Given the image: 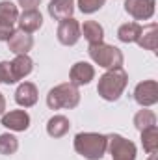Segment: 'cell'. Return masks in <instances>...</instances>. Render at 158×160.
Wrapping results in <instances>:
<instances>
[{"instance_id": "cell-1", "label": "cell", "mask_w": 158, "mask_h": 160, "mask_svg": "<svg viewBox=\"0 0 158 160\" xmlns=\"http://www.w3.org/2000/svg\"><path fill=\"white\" fill-rule=\"evenodd\" d=\"M108 149V136L99 132H78L75 136V151L86 160H101Z\"/></svg>"}, {"instance_id": "cell-2", "label": "cell", "mask_w": 158, "mask_h": 160, "mask_svg": "<svg viewBox=\"0 0 158 160\" xmlns=\"http://www.w3.org/2000/svg\"><path fill=\"white\" fill-rule=\"evenodd\" d=\"M128 84V75L123 67L119 69H108L101 78H99V84H97V93L108 101V102H116L119 97L123 95L125 88Z\"/></svg>"}, {"instance_id": "cell-3", "label": "cell", "mask_w": 158, "mask_h": 160, "mask_svg": "<svg viewBox=\"0 0 158 160\" xmlns=\"http://www.w3.org/2000/svg\"><path fill=\"white\" fill-rule=\"evenodd\" d=\"M80 104V91L71 82L54 86L47 95V106L50 110H73Z\"/></svg>"}, {"instance_id": "cell-4", "label": "cell", "mask_w": 158, "mask_h": 160, "mask_svg": "<svg viewBox=\"0 0 158 160\" xmlns=\"http://www.w3.org/2000/svg\"><path fill=\"white\" fill-rule=\"evenodd\" d=\"M89 58L102 69H119L123 67V52L119 50L117 47L108 45V43H97V45H89L87 48Z\"/></svg>"}, {"instance_id": "cell-5", "label": "cell", "mask_w": 158, "mask_h": 160, "mask_svg": "<svg viewBox=\"0 0 158 160\" xmlns=\"http://www.w3.org/2000/svg\"><path fill=\"white\" fill-rule=\"evenodd\" d=\"M110 155H112V160H136V145L134 142L123 138L121 134H110L108 136V149Z\"/></svg>"}, {"instance_id": "cell-6", "label": "cell", "mask_w": 158, "mask_h": 160, "mask_svg": "<svg viewBox=\"0 0 158 160\" xmlns=\"http://www.w3.org/2000/svg\"><path fill=\"white\" fill-rule=\"evenodd\" d=\"M56 36H58V41L65 47H73L77 45L82 36L80 32V22L75 19V17H69V19H63L60 21L58 24V30H56Z\"/></svg>"}, {"instance_id": "cell-7", "label": "cell", "mask_w": 158, "mask_h": 160, "mask_svg": "<svg viewBox=\"0 0 158 160\" xmlns=\"http://www.w3.org/2000/svg\"><path fill=\"white\" fill-rule=\"evenodd\" d=\"M134 101L141 106V108H147V106H153L158 102V84L156 80H143L136 86L134 89Z\"/></svg>"}, {"instance_id": "cell-8", "label": "cell", "mask_w": 158, "mask_h": 160, "mask_svg": "<svg viewBox=\"0 0 158 160\" xmlns=\"http://www.w3.org/2000/svg\"><path fill=\"white\" fill-rule=\"evenodd\" d=\"M155 0H125V11L136 21H149L155 15Z\"/></svg>"}, {"instance_id": "cell-9", "label": "cell", "mask_w": 158, "mask_h": 160, "mask_svg": "<svg viewBox=\"0 0 158 160\" xmlns=\"http://www.w3.org/2000/svg\"><path fill=\"white\" fill-rule=\"evenodd\" d=\"M95 78V67L87 62H77L69 71V82L73 86H87Z\"/></svg>"}, {"instance_id": "cell-10", "label": "cell", "mask_w": 158, "mask_h": 160, "mask_svg": "<svg viewBox=\"0 0 158 160\" xmlns=\"http://www.w3.org/2000/svg\"><path fill=\"white\" fill-rule=\"evenodd\" d=\"M32 47H34V38H32L30 34L22 32V30H15V32L11 34V38L7 39V48H9V52H13L15 56H19V54H28V52L32 50Z\"/></svg>"}, {"instance_id": "cell-11", "label": "cell", "mask_w": 158, "mask_h": 160, "mask_svg": "<svg viewBox=\"0 0 158 160\" xmlns=\"http://www.w3.org/2000/svg\"><path fill=\"white\" fill-rule=\"evenodd\" d=\"M2 125L13 132H24L30 127V116L24 110H11L2 116Z\"/></svg>"}, {"instance_id": "cell-12", "label": "cell", "mask_w": 158, "mask_h": 160, "mask_svg": "<svg viewBox=\"0 0 158 160\" xmlns=\"http://www.w3.org/2000/svg\"><path fill=\"white\" fill-rule=\"evenodd\" d=\"M37 86L34 82H22L15 91V102L22 108H30L37 102Z\"/></svg>"}, {"instance_id": "cell-13", "label": "cell", "mask_w": 158, "mask_h": 160, "mask_svg": "<svg viewBox=\"0 0 158 160\" xmlns=\"http://www.w3.org/2000/svg\"><path fill=\"white\" fill-rule=\"evenodd\" d=\"M19 30L26 32V34H34L43 26V15L37 9H26L22 13H19Z\"/></svg>"}, {"instance_id": "cell-14", "label": "cell", "mask_w": 158, "mask_h": 160, "mask_svg": "<svg viewBox=\"0 0 158 160\" xmlns=\"http://www.w3.org/2000/svg\"><path fill=\"white\" fill-rule=\"evenodd\" d=\"M75 13V0H50L48 2V15L54 21H63L73 17Z\"/></svg>"}, {"instance_id": "cell-15", "label": "cell", "mask_w": 158, "mask_h": 160, "mask_svg": "<svg viewBox=\"0 0 158 160\" xmlns=\"http://www.w3.org/2000/svg\"><path fill=\"white\" fill-rule=\"evenodd\" d=\"M11 69H13V75L17 82L22 78H26L32 71H34V60L28 56V54H19L15 56V60L11 62Z\"/></svg>"}, {"instance_id": "cell-16", "label": "cell", "mask_w": 158, "mask_h": 160, "mask_svg": "<svg viewBox=\"0 0 158 160\" xmlns=\"http://www.w3.org/2000/svg\"><path fill=\"white\" fill-rule=\"evenodd\" d=\"M71 128V121L65 116H52L47 123V134L50 138H63Z\"/></svg>"}, {"instance_id": "cell-17", "label": "cell", "mask_w": 158, "mask_h": 160, "mask_svg": "<svg viewBox=\"0 0 158 160\" xmlns=\"http://www.w3.org/2000/svg\"><path fill=\"white\" fill-rule=\"evenodd\" d=\"M80 32L84 34V38L89 45H97V43L104 41V28L97 21H86L80 26Z\"/></svg>"}, {"instance_id": "cell-18", "label": "cell", "mask_w": 158, "mask_h": 160, "mask_svg": "<svg viewBox=\"0 0 158 160\" xmlns=\"http://www.w3.org/2000/svg\"><path fill=\"white\" fill-rule=\"evenodd\" d=\"M141 48H145V50H156L158 47V26L156 22H151L147 28H143L141 30V36L138 38V41H136Z\"/></svg>"}, {"instance_id": "cell-19", "label": "cell", "mask_w": 158, "mask_h": 160, "mask_svg": "<svg viewBox=\"0 0 158 160\" xmlns=\"http://www.w3.org/2000/svg\"><path fill=\"white\" fill-rule=\"evenodd\" d=\"M141 30H143V26H140L138 22H125V24H121L117 30V39L121 43H136L138 38L141 36Z\"/></svg>"}, {"instance_id": "cell-20", "label": "cell", "mask_w": 158, "mask_h": 160, "mask_svg": "<svg viewBox=\"0 0 158 160\" xmlns=\"http://www.w3.org/2000/svg\"><path fill=\"white\" fill-rule=\"evenodd\" d=\"M141 145H143V151L153 155L158 151V128L155 127H149L145 130H141Z\"/></svg>"}, {"instance_id": "cell-21", "label": "cell", "mask_w": 158, "mask_h": 160, "mask_svg": "<svg viewBox=\"0 0 158 160\" xmlns=\"http://www.w3.org/2000/svg\"><path fill=\"white\" fill-rule=\"evenodd\" d=\"M155 125H156V116H155L153 110L143 108V110H140V112L134 116V127H136L140 132L145 130V128H149V127H155Z\"/></svg>"}, {"instance_id": "cell-22", "label": "cell", "mask_w": 158, "mask_h": 160, "mask_svg": "<svg viewBox=\"0 0 158 160\" xmlns=\"http://www.w3.org/2000/svg\"><path fill=\"white\" fill-rule=\"evenodd\" d=\"M17 149H19V140L13 134H9V132L0 134V155L9 157V155H15Z\"/></svg>"}, {"instance_id": "cell-23", "label": "cell", "mask_w": 158, "mask_h": 160, "mask_svg": "<svg viewBox=\"0 0 158 160\" xmlns=\"http://www.w3.org/2000/svg\"><path fill=\"white\" fill-rule=\"evenodd\" d=\"M0 19L2 21H7V22H17L19 19V9L17 6L11 2V0H2L0 2Z\"/></svg>"}, {"instance_id": "cell-24", "label": "cell", "mask_w": 158, "mask_h": 160, "mask_svg": "<svg viewBox=\"0 0 158 160\" xmlns=\"http://www.w3.org/2000/svg\"><path fill=\"white\" fill-rule=\"evenodd\" d=\"M104 4H106V0H78V9L86 15H91V13L99 11Z\"/></svg>"}, {"instance_id": "cell-25", "label": "cell", "mask_w": 158, "mask_h": 160, "mask_svg": "<svg viewBox=\"0 0 158 160\" xmlns=\"http://www.w3.org/2000/svg\"><path fill=\"white\" fill-rule=\"evenodd\" d=\"M0 82H4L7 86L17 84V78L11 69V62H0Z\"/></svg>"}, {"instance_id": "cell-26", "label": "cell", "mask_w": 158, "mask_h": 160, "mask_svg": "<svg viewBox=\"0 0 158 160\" xmlns=\"http://www.w3.org/2000/svg\"><path fill=\"white\" fill-rule=\"evenodd\" d=\"M13 32H15V24L0 19V41H7Z\"/></svg>"}, {"instance_id": "cell-27", "label": "cell", "mask_w": 158, "mask_h": 160, "mask_svg": "<svg viewBox=\"0 0 158 160\" xmlns=\"http://www.w3.org/2000/svg\"><path fill=\"white\" fill-rule=\"evenodd\" d=\"M17 2L22 8V11H26V9H37V6L41 4V0H17Z\"/></svg>"}, {"instance_id": "cell-28", "label": "cell", "mask_w": 158, "mask_h": 160, "mask_svg": "<svg viewBox=\"0 0 158 160\" xmlns=\"http://www.w3.org/2000/svg\"><path fill=\"white\" fill-rule=\"evenodd\" d=\"M6 114V99H4V93H0V118Z\"/></svg>"}, {"instance_id": "cell-29", "label": "cell", "mask_w": 158, "mask_h": 160, "mask_svg": "<svg viewBox=\"0 0 158 160\" xmlns=\"http://www.w3.org/2000/svg\"><path fill=\"white\" fill-rule=\"evenodd\" d=\"M149 160H156V153H153V155L149 157Z\"/></svg>"}]
</instances>
